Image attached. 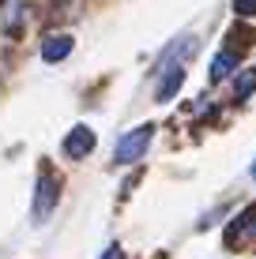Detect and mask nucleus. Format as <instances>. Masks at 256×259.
<instances>
[{
  "label": "nucleus",
  "instance_id": "2",
  "mask_svg": "<svg viewBox=\"0 0 256 259\" xmlns=\"http://www.w3.org/2000/svg\"><path fill=\"white\" fill-rule=\"evenodd\" d=\"M151 136H155L151 124H139L136 132L121 136V139H117V150H113V162L128 165V162H136V158H143V150H147V143H151Z\"/></svg>",
  "mask_w": 256,
  "mask_h": 259
},
{
  "label": "nucleus",
  "instance_id": "5",
  "mask_svg": "<svg viewBox=\"0 0 256 259\" xmlns=\"http://www.w3.org/2000/svg\"><path fill=\"white\" fill-rule=\"evenodd\" d=\"M237 64H241V53H237V49H218V57L211 60V71H207L211 83H223V79H230Z\"/></svg>",
  "mask_w": 256,
  "mask_h": 259
},
{
  "label": "nucleus",
  "instance_id": "3",
  "mask_svg": "<svg viewBox=\"0 0 256 259\" xmlns=\"http://www.w3.org/2000/svg\"><path fill=\"white\" fill-rule=\"evenodd\" d=\"M181 87H185V64H162V75H158V87H155V102L177 98Z\"/></svg>",
  "mask_w": 256,
  "mask_h": 259
},
{
  "label": "nucleus",
  "instance_id": "1",
  "mask_svg": "<svg viewBox=\"0 0 256 259\" xmlns=\"http://www.w3.org/2000/svg\"><path fill=\"white\" fill-rule=\"evenodd\" d=\"M57 199H60V181L49 173V169H42V177H38V184H34V210H30V218L38 222H49V214L53 207H57Z\"/></svg>",
  "mask_w": 256,
  "mask_h": 259
},
{
  "label": "nucleus",
  "instance_id": "9",
  "mask_svg": "<svg viewBox=\"0 0 256 259\" xmlns=\"http://www.w3.org/2000/svg\"><path fill=\"white\" fill-rule=\"evenodd\" d=\"M102 259H125V252H121L117 244H109V248H105V255H102Z\"/></svg>",
  "mask_w": 256,
  "mask_h": 259
},
{
  "label": "nucleus",
  "instance_id": "4",
  "mask_svg": "<svg viewBox=\"0 0 256 259\" xmlns=\"http://www.w3.org/2000/svg\"><path fill=\"white\" fill-rule=\"evenodd\" d=\"M91 150H94V132L87 128V124H76L64 136V154L72 158V162H79V158H87Z\"/></svg>",
  "mask_w": 256,
  "mask_h": 259
},
{
  "label": "nucleus",
  "instance_id": "8",
  "mask_svg": "<svg viewBox=\"0 0 256 259\" xmlns=\"http://www.w3.org/2000/svg\"><path fill=\"white\" fill-rule=\"evenodd\" d=\"M234 12L249 19V15H256V0H234Z\"/></svg>",
  "mask_w": 256,
  "mask_h": 259
},
{
  "label": "nucleus",
  "instance_id": "6",
  "mask_svg": "<svg viewBox=\"0 0 256 259\" xmlns=\"http://www.w3.org/2000/svg\"><path fill=\"white\" fill-rule=\"evenodd\" d=\"M72 34H57V38H46L42 41V60H49V64H57V60H64L68 53H72Z\"/></svg>",
  "mask_w": 256,
  "mask_h": 259
},
{
  "label": "nucleus",
  "instance_id": "7",
  "mask_svg": "<svg viewBox=\"0 0 256 259\" xmlns=\"http://www.w3.org/2000/svg\"><path fill=\"white\" fill-rule=\"evenodd\" d=\"M252 91H256V71H245V75L237 79V91H234V94H237V102H245V98H249Z\"/></svg>",
  "mask_w": 256,
  "mask_h": 259
},
{
  "label": "nucleus",
  "instance_id": "10",
  "mask_svg": "<svg viewBox=\"0 0 256 259\" xmlns=\"http://www.w3.org/2000/svg\"><path fill=\"white\" fill-rule=\"evenodd\" d=\"M252 181H256V162H252Z\"/></svg>",
  "mask_w": 256,
  "mask_h": 259
}]
</instances>
